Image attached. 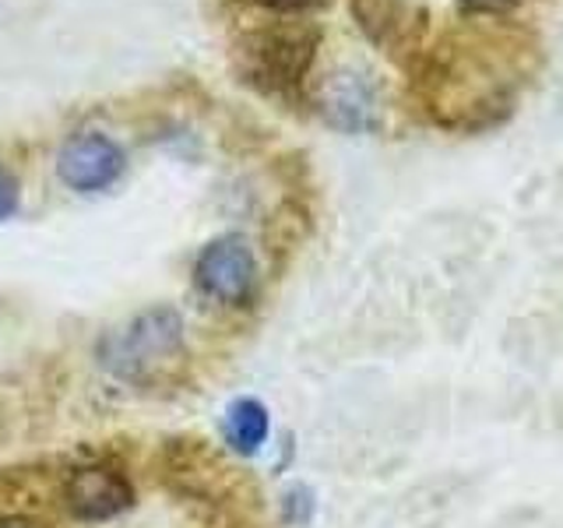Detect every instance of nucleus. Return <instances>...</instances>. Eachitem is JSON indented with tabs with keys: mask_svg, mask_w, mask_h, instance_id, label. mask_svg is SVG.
Segmentation results:
<instances>
[{
	"mask_svg": "<svg viewBox=\"0 0 563 528\" xmlns=\"http://www.w3.org/2000/svg\"><path fill=\"white\" fill-rule=\"evenodd\" d=\"M184 352V321L173 307L137 314L128 328L106 334L99 345L102 363L123 381H145Z\"/></svg>",
	"mask_w": 563,
	"mask_h": 528,
	"instance_id": "obj_1",
	"label": "nucleus"
},
{
	"mask_svg": "<svg viewBox=\"0 0 563 528\" xmlns=\"http://www.w3.org/2000/svg\"><path fill=\"white\" fill-rule=\"evenodd\" d=\"M317 35L313 29H275V32H257L254 40H246L243 61L246 75L257 81L264 92L286 96L296 92L303 78L310 75L313 53H317Z\"/></svg>",
	"mask_w": 563,
	"mask_h": 528,
	"instance_id": "obj_2",
	"label": "nucleus"
},
{
	"mask_svg": "<svg viewBox=\"0 0 563 528\" xmlns=\"http://www.w3.org/2000/svg\"><path fill=\"white\" fill-rule=\"evenodd\" d=\"M194 278H198V289L208 299L240 307L254 293L257 261L243 237H219L201 251L198 264H194Z\"/></svg>",
	"mask_w": 563,
	"mask_h": 528,
	"instance_id": "obj_3",
	"label": "nucleus"
},
{
	"mask_svg": "<svg viewBox=\"0 0 563 528\" xmlns=\"http://www.w3.org/2000/svg\"><path fill=\"white\" fill-rule=\"evenodd\" d=\"M57 173L70 190H106L123 173V152L113 138L99 131H81L64 141L57 155Z\"/></svg>",
	"mask_w": 563,
	"mask_h": 528,
	"instance_id": "obj_4",
	"label": "nucleus"
},
{
	"mask_svg": "<svg viewBox=\"0 0 563 528\" xmlns=\"http://www.w3.org/2000/svg\"><path fill=\"white\" fill-rule=\"evenodd\" d=\"M363 32L391 57L416 53L427 32V11L416 0H352Z\"/></svg>",
	"mask_w": 563,
	"mask_h": 528,
	"instance_id": "obj_5",
	"label": "nucleus"
},
{
	"mask_svg": "<svg viewBox=\"0 0 563 528\" xmlns=\"http://www.w3.org/2000/svg\"><path fill=\"white\" fill-rule=\"evenodd\" d=\"M64 501L78 521H110L120 510L131 507L134 490L123 480V472L106 469V465H88L70 475Z\"/></svg>",
	"mask_w": 563,
	"mask_h": 528,
	"instance_id": "obj_6",
	"label": "nucleus"
},
{
	"mask_svg": "<svg viewBox=\"0 0 563 528\" xmlns=\"http://www.w3.org/2000/svg\"><path fill=\"white\" fill-rule=\"evenodd\" d=\"M268 409L257 398H236L225 413V440L240 454H254L268 440Z\"/></svg>",
	"mask_w": 563,
	"mask_h": 528,
	"instance_id": "obj_7",
	"label": "nucleus"
},
{
	"mask_svg": "<svg viewBox=\"0 0 563 528\" xmlns=\"http://www.w3.org/2000/svg\"><path fill=\"white\" fill-rule=\"evenodd\" d=\"M328 106L334 110V120L345 123V128H366L369 113H374V96H369V88L352 75L334 85V96Z\"/></svg>",
	"mask_w": 563,
	"mask_h": 528,
	"instance_id": "obj_8",
	"label": "nucleus"
},
{
	"mask_svg": "<svg viewBox=\"0 0 563 528\" xmlns=\"http://www.w3.org/2000/svg\"><path fill=\"white\" fill-rule=\"evenodd\" d=\"M457 4H462L465 14H475V18H500L521 8L525 0H457Z\"/></svg>",
	"mask_w": 563,
	"mask_h": 528,
	"instance_id": "obj_9",
	"label": "nucleus"
},
{
	"mask_svg": "<svg viewBox=\"0 0 563 528\" xmlns=\"http://www.w3.org/2000/svg\"><path fill=\"white\" fill-rule=\"evenodd\" d=\"M264 11H275V14H307V11H317L324 8L328 0H254Z\"/></svg>",
	"mask_w": 563,
	"mask_h": 528,
	"instance_id": "obj_10",
	"label": "nucleus"
},
{
	"mask_svg": "<svg viewBox=\"0 0 563 528\" xmlns=\"http://www.w3.org/2000/svg\"><path fill=\"white\" fill-rule=\"evenodd\" d=\"M14 208H18V180L0 166V219L14 216Z\"/></svg>",
	"mask_w": 563,
	"mask_h": 528,
	"instance_id": "obj_11",
	"label": "nucleus"
},
{
	"mask_svg": "<svg viewBox=\"0 0 563 528\" xmlns=\"http://www.w3.org/2000/svg\"><path fill=\"white\" fill-rule=\"evenodd\" d=\"M0 528H43V525H35L32 518H18V515H11V518H0Z\"/></svg>",
	"mask_w": 563,
	"mask_h": 528,
	"instance_id": "obj_12",
	"label": "nucleus"
}]
</instances>
